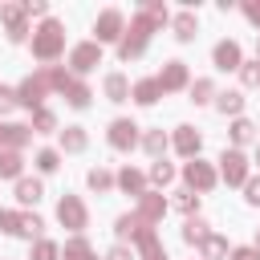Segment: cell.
Listing matches in <instances>:
<instances>
[{
    "instance_id": "cell-19",
    "label": "cell",
    "mask_w": 260,
    "mask_h": 260,
    "mask_svg": "<svg viewBox=\"0 0 260 260\" xmlns=\"http://www.w3.org/2000/svg\"><path fill=\"white\" fill-rule=\"evenodd\" d=\"M20 171V158L16 154H0V175H16Z\"/></svg>"
},
{
    "instance_id": "cell-11",
    "label": "cell",
    "mask_w": 260,
    "mask_h": 260,
    "mask_svg": "<svg viewBox=\"0 0 260 260\" xmlns=\"http://www.w3.org/2000/svg\"><path fill=\"white\" fill-rule=\"evenodd\" d=\"M175 32H179L183 41H191V37H195V16H191V12H179V16H175Z\"/></svg>"
},
{
    "instance_id": "cell-6",
    "label": "cell",
    "mask_w": 260,
    "mask_h": 260,
    "mask_svg": "<svg viewBox=\"0 0 260 260\" xmlns=\"http://www.w3.org/2000/svg\"><path fill=\"white\" fill-rule=\"evenodd\" d=\"M183 77H187V69H183L179 61H171V65L158 73V85H162V89H175V85H183Z\"/></svg>"
},
{
    "instance_id": "cell-8",
    "label": "cell",
    "mask_w": 260,
    "mask_h": 260,
    "mask_svg": "<svg viewBox=\"0 0 260 260\" xmlns=\"http://www.w3.org/2000/svg\"><path fill=\"white\" fill-rule=\"evenodd\" d=\"M61 219H65L69 228H81V223H85V211H81V203H77V199H65V203H61Z\"/></svg>"
},
{
    "instance_id": "cell-2",
    "label": "cell",
    "mask_w": 260,
    "mask_h": 260,
    "mask_svg": "<svg viewBox=\"0 0 260 260\" xmlns=\"http://www.w3.org/2000/svg\"><path fill=\"white\" fill-rule=\"evenodd\" d=\"M118 28H122V12H114V8H110V12H102V16H98V41H114V37H118Z\"/></svg>"
},
{
    "instance_id": "cell-31",
    "label": "cell",
    "mask_w": 260,
    "mask_h": 260,
    "mask_svg": "<svg viewBox=\"0 0 260 260\" xmlns=\"http://www.w3.org/2000/svg\"><path fill=\"white\" fill-rule=\"evenodd\" d=\"M89 183H93V187H110V175H106V171H93Z\"/></svg>"
},
{
    "instance_id": "cell-35",
    "label": "cell",
    "mask_w": 260,
    "mask_h": 260,
    "mask_svg": "<svg viewBox=\"0 0 260 260\" xmlns=\"http://www.w3.org/2000/svg\"><path fill=\"white\" fill-rule=\"evenodd\" d=\"M236 260H260V252H256V248H240V252H236Z\"/></svg>"
},
{
    "instance_id": "cell-27",
    "label": "cell",
    "mask_w": 260,
    "mask_h": 260,
    "mask_svg": "<svg viewBox=\"0 0 260 260\" xmlns=\"http://www.w3.org/2000/svg\"><path fill=\"white\" fill-rule=\"evenodd\" d=\"M122 187H130V191H138V187H142V179H138L134 171H122Z\"/></svg>"
},
{
    "instance_id": "cell-10",
    "label": "cell",
    "mask_w": 260,
    "mask_h": 260,
    "mask_svg": "<svg viewBox=\"0 0 260 260\" xmlns=\"http://www.w3.org/2000/svg\"><path fill=\"white\" fill-rule=\"evenodd\" d=\"M187 179H191L195 187H211V179H215V175H211L203 162H191V167H187Z\"/></svg>"
},
{
    "instance_id": "cell-13",
    "label": "cell",
    "mask_w": 260,
    "mask_h": 260,
    "mask_svg": "<svg viewBox=\"0 0 260 260\" xmlns=\"http://www.w3.org/2000/svg\"><path fill=\"white\" fill-rule=\"evenodd\" d=\"M158 89H162V85H158V81H138V89H134V98H138V102H146V106H150V102H154V98H158Z\"/></svg>"
},
{
    "instance_id": "cell-20",
    "label": "cell",
    "mask_w": 260,
    "mask_h": 260,
    "mask_svg": "<svg viewBox=\"0 0 260 260\" xmlns=\"http://www.w3.org/2000/svg\"><path fill=\"white\" fill-rule=\"evenodd\" d=\"M69 102H73V106H85V102H89V89H85V85H69Z\"/></svg>"
},
{
    "instance_id": "cell-23",
    "label": "cell",
    "mask_w": 260,
    "mask_h": 260,
    "mask_svg": "<svg viewBox=\"0 0 260 260\" xmlns=\"http://www.w3.org/2000/svg\"><path fill=\"white\" fill-rule=\"evenodd\" d=\"M37 167H41V171H53V167H57V154H53V150H41V154H37Z\"/></svg>"
},
{
    "instance_id": "cell-28",
    "label": "cell",
    "mask_w": 260,
    "mask_h": 260,
    "mask_svg": "<svg viewBox=\"0 0 260 260\" xmlns=\"http://www.w3.org/2000/svg\"><path fill=\"white\" fill-rule=\"evenodd\" d=\"M244 81L248 85H260V65H244Z\"/></svg>"
},
{
    "instance_id": "cell-29",
    "label": "cell",
    "mask_w": 260,
    "mask_h": 260,
    "mask_svg": "<svg viewBox=\"0 0 260 260\" xmlns=\"http://www.w3.org/2000/svg\"><path fill=\"white\" fill-rule=\"evenodd\" d=\"M187 240H203V223H199V219L187 223Z\"/></svg>"
},
{
    "instance_id": "cell-24",
    "label": "cell",
    "mask_w": 260,
    "mask_h": 260,
    "mask_svg": "<svg viewBox=\"0 0 260 260\" xmlns=\"http://www.w3.org/2000/svg\"><path fill=\"white\" fill-rule=\"evenodd\" d=\"M191 93H195V102H207V93H211V81H195V89H191Z\"/></svg>"
},
{
    "instance_id": "cell-7",
    "label": "cell",
    "mask_w": 260,
    "mask_h": 260,
    "mask_svg": "<svg viewBox=\"0 0 260 260\" xmlns=\"http://www.w3.org/2000/svg\"><path fill=\"white\" fill-rule=\"evenodd\" d=\"M41 93H45V77H28V81L20 85V102H24V106H37Z\"/></svg>"
},
{
    "instance_id": "cell-32",
    "label": "cell",
    "mask_w": 260,
    "mask_h": 260,
    "mask_svg": "<svg viewBox=\"0 0 260 260\" xmlns=\"http://www.w3.org/2000/svg\"><path fill=\"white\" fill-rule=\"evenodd\" d=\"M203 252H207V256H219V252H223V240H207Z\"/></svg>"
},
{
    "instance_id": "cell-16",
    "label": "cell",
    "mask_w": 260,
    "mask_h": 260,
    "mask_svg": "<svg viewBox=\"0 0 260 260\" xmlns=\"http://www.w3.org/2000/svg\"><path fill=\"white\" fill-rule=\"evenodd\" d=\"M0 142H12V146H20V142H24V130H20V126H0Z\"/></svg>"
},
{
    "instance_id": "cell-9",
    "label": "cell",
    "mask_w": 260,
    "mask_h": 260,
    "mask_svg": "<svg viewBox=\"0 0 260 260\" xmlns=\"http://www.w3.org/2000/svg\"><path fill=\"white\" fill-rule=\"evenodd\" d=\"M223 175H228V183H240L244 179V158L232 150V154H223Z\"/></svg>"
},
{
    "instance_id": "cell-14",
    "label": "cell",
    "mask_w": 260,
    "mask_h": 260,
    "mask_svg": "<svg viewBox=\"0 0 260 260\" xmlns=\"http://www.w3.org/2000/svg\"><path fill=\"white\" fill-rule=\"evenodd\" d=\"M175 142H179V150H183V154H191V150H199V134H195V130H187V126L179 130V138H175Z\"/></svg>"
},
{
    "instance_id": "cell-18",
    "label": "cell",
    "mask_w": 260,
    "mask_h": 260,
    "mask_svg": "<svg viewBox=\"0 0 260 260\" xmlns=\"http://www.w3.org/2000/svg\"><path fill=\"white\" fill-rule=\"evenodd\" d=\"M61 142H65L69 150H81V146H85V134H81V130H65V134H61Z\"/></svg>"
},
{
    "instance_id": "cell-12",
    "label": "cell",
    "mask_w": 260,
    "mask_h": 260,
    "mask_svg": "<svg viewBox=\"0 0 260 260\" xmlns=\"http://www.w3.org/2000/svg\"><path fill=\"white\" fill-rule=\"evenodd\" d=\"M106 93H110L114 102H122V98H126V77H122V73H110V77H106Z\"/></svg>"
},
{
    "instance_id": "cell-5",
    "label": "cell",
    "mask_w": 260,
    "mask_h": 260,
    "mask_svg": "<svg viewBox=\"0 0 260 260\" xmlns=\"http://www.w3.org/2000/svg\"><path fill=\"white\" fill-rule=\"evenodd\" d=\"M134 130H138L134 122H114L110 126V142L114 146H134Z\"/></svg>"
},
{
    "instance_id": "cell-1",
    "label": "cell",
    "mask_w": 260,
    "mask_h": 260,
    "mask_svg": "<svg viewBox=\"0 0 260 260\" xmlns=\"http://www.w3.org/2000/svg\"><path fill=\"white\" fill-rule=\"evenodd\" d=\"M57 49H61V24H57V20H45L41 37L32 41V53L49 61V57H57Z\"/></svg>"
},
{
    "instance_id": "cell-25",
    "label": "cell",
    "mask_w": 260,
    "mask_h": 260,
    "mask_svg": "<svg viewBox=\"0 0 260 260\" xmlns=\"http://www.w3.org/2000/svg\"><path fill=\"white\" fill-rule=\"evenodd\" d=\"M162 146H167V138H162V134H146V150H154V154H158Z\"/></svg>"
},
{
    "instance_id": "cell-3",
    "label": "cell",
    "mask_w": 260,
    "mask_h": 260,
    "mask_svg": "<svg viewBox=\"0 0 260 260\" xmlns=\"http://www.w3.org/2000/svg\"><path fill=\"white\" fill-rule=\"evenodd\" d=\"M98 57H102V53H98V45H77V49H73V69H77V73H85V69H93V65H98Z\"/></svg>"
},
{
    "instance_id": "cell-37",
    "label": "cell",
    "mask_w": 260,
    "mask_h": 260,
    "mask_svg": "<svg viewBox=\"0 0 260 260\" xmlns=\"http://www.w3.org/2000/svg\"><path fill=\"white\" fill-rule=\"evenodd\" d=\"M37 126H41V130H49V126H53V114H45V110H41V114H37Z\"/></svg>"
},
{
    "instance_id": "cell-33",
    "label": "cell",
    "mask_w": 260,
    "mask_h": 260,
    "mask_svg": "<svg viewBox=\"0 0 260 260\" xmlns=\"http://www.w3.org/2000/svg\"><path fill=\"white\" fill-rule=\"evenodd\" d=\"M12 102H16V93H12V89H0V110H8Z\"/></svg>"
},
{
    "instance_id": "cell-38",
    "label": "cell",
    "mask_w": 260,
    "mask_h": 260,
    "mask_svg": "<svg viewBox=\"0 0 260 260\" xmlns=\"http://www.w3.org/2000/svg\"><path fill=\"white\" fill-rule=\"evenodd\" d=\"M244 12H248V16L256 20V24H260V4H244Z\"/></svg>"
},
{
    "instance_id": "cell-22",
    "label": "cell",
    "mask_w": 260,
    "mask_h": 260,
    "mask_svg": "<svg viewBox=\"0 0 260 260\" xmlns=\"http://www.w3.org/2000/svg\"><path fill=\"white\" fill-rule=\"evenodd\" d=\"M232 138H236V142H248V138H252V126H248V122H236V126H232Z\"/></svg>"
},
{
    "instance_id": "cell-34",
    "label": "cell",
    "mask_w": 260,
    "mask_h": 260,
    "mask_svg": "<svg viewBox=\"0 0 260 260\" xmlns=\"http://www.w3.org/2000/svg\"><path fill=\"white\" fill-rule=\"evenodd\" d=\"M248 203H260V179H256V183H248Z\"/></svg>"
},
{
    "instance_id": "cell-17",
    "label": "cell",
    "mask_w": 260,
    "mask_h": 260,
    "mask_svg": "<svg viewBox=\"0 0 260 260\" xmlns=\"http://www.w3.org/2000/svg\"><path fill=\"white\" fill-rule=\"evenodd\" d=\"M65 260H93V256H89V248H85L81 240H73V244L65 248Z\"/></svg>"
},
{
    "instance_id": "cell-26",
    "label": "cell",
    "mask_w": 260,
    "mask_h": 260,
    "mask_svg": "<svg viewBox=\"0 0 260 260\" xmlns=\"http://www.w3.org/2000/svg\"><path fill=\"white\" fill-rule=\"evenodd\" d=\"M150 175H154V183H167V179H171V167H167V162H154Z\"/></svg>"
},
{
    "instance_id": "cell-39",
    "label": "cell",
    "mask_w": 260,
    "mask_h": 260,
    "mask_svg": "<svg viewBox=\"0 0 260 260\" xmlns=\"http://www.w3.org/2000/svg\"><path fill=\"white\" fill-rule=\"evenodd\" d=\"M110 260H130V252H126V248H114V252H110Z\"/></svg>"
},
{
    "instance_id": "cell-15",
    "label": "cell",
    "mask_w": 260,
    "mask_h": 260,
    "mask_svg": "<svg viewBox=\"0 0 260 260\" xmlns=\"http://www.w3.org/2000/svg\"><path fill=\"white\" fill-rule=\"evenodd\" d=\"M16 195H20V203H32V199L41 195V183H28V179H24V183L16 187Z\"/></svg>"
},
{
    "instance_id": "cell-4",
    "label": "cell",
    "mask_w": 260,
    "mask_h": 260,
    "mask_svg": "<svg viewBox=\"0 0 260 260\" xmlns=\"http://www.w3.org/2000/svg\"><path fill=\"white\" fill-rule=\"evenodd\" d=\"M215 65H219V69H236V65H240V45H232V41L215 45Z\"/></svg>"
},
{
    "instance_id": "cell-30",
    "label": "cell",
    "mask_w": 260,
    "mask_h": 260,
    "mask_svg": "<svg viewBox=\"0 0 260 260\" xmlns=\"http://www.w3.org/2000/svg\"><path fill=\"white\" fill-rule=\"evenodd\" d=\"M53 256H57L53 244H37V260H53Z\"/></svg>"
},
{
    "instance_id": "cell-36",
    "label": "cell",
    "mask_w": 260,
    "mask_h": 260,
    "mask_svg": "<svg viewBox=\"0 0 260 260\" xmlns=\"http://www.w3.org/2000/svg\"><path fill=\"white\" fill-rule=\"evenodd\" d=\"M24 12H32V16H41V12H45V4H41V0H28V4H24Z\"/></svg>"
},
{
    "instance_id": "cell-21",
    "label": "cell",
    "mask_w": 260,
    "mask_h": 260,
    "mask_svg": "<svg viewBox=\"0 0 260 260\" xmlns=\"http://www.w3.org/2000/svg\"><path fill=\"white\" fill-rule=\"evenodd\" d=\"M219 110H223V114H228V110L236 114V110H240V93H219Z\"/></svg>"
}]
</instances>
